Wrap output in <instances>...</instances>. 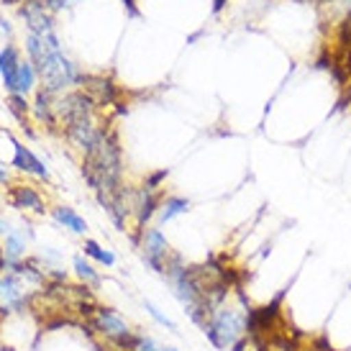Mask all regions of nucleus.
I'll return each instance as SVG.
<instances>
[{
  "label": "nucleus",
  "mask_w": 351,
  "mask_h": 351,
  "mask_svg": "<svg viewBox=\"0 0 351 351\" xmlns=\"http://www.w3.org/2000/svg\"><path fill=\"white\" fill-rule=\"evenodd\" d=\"M82 249H85V256L95 259V262L103 264V267H113V264H116V256H113V252L103 249V246H100L98 241H93V239H88Z\"/></svg>",
  "instance_id": "17"
},
{
  "label": "nucleus",
  "mask_w": 351,
  "mask_h": 351,
  "mask_svg": "<svg viewBox=\"0 0 351 351\" xmlns=\"http://www.w3.org/2000/svg\"><path fill=\"white\" fill-rule=\"evenodd\" d=\"M75 272H77V277L85 285H93V287H98V285H100L98 269H95L88 259H82V256H75Z\"/></svg>",
  "instance_id": "18"
},
{
  "label": "nucleus",
  "mask_w": 351,
  "mask_h": 351,
  "mask_svg": "<svg viewBox=\"0 0 351 351\" xmlns=\"http://www.w3.org/2000/svg\"><path fill=\"white\" fill-rule=\"evenodd\" d=\"M82 175L95 195L123 187V159L118 138L110 128H103L100 138L82 154Z\"/></svg>",
  "instance_id": "3"
},
{
  "label": "nucleus",
  "mask_w": 351,
  "mask_h": 351,
  "mask_svg": "<svg viewBox=\"0 0 351 351\" xmlns=\"http://www.w3.org/2000/svg\"><path fill=\"white\" fill-rule=\"evenodd\" d=\"M3 182H8V172H5V167L0 162V185H3Z\"/></svg>",
  "instance_id": "22"
},
{
  "label": "nucleus",
  "mask_w": 351,
  "mask_h": 351,
  "mask_svg": "<svg viewBox=\"0 0 351 351\" xmlns=\"http://www.w3.org/2000/svg\"><path fill=\"white\" fill-rule=\"evenodd\" d=\"M136 244L141 249V259L154 269V272L165 274V269L172 262V246L165 239V234L156 228V226H147L141 234L136 236Z\"/></svg>",
  "instance_id": "5"
},
{
  "label": "nucleus",
  "mask_w": 351,
  "mask_h": 351,
  "mask_svg": "<svg viewBox=\"0 0 351 351\" xmlns=\"http://www.w3.org/2000/svg\"><path fill=\"white\" fill-rule=\"evenodd\" d=\"M5 267V256H3V249H0V269Z\"/></svg>",
  "instance_id": "24"
},
{
  "label": "nucleus",
  "mask_w": 351,
  "mask_h": 351,
  "mask_svg": "<svg viewBox=\"0 0 351 351\" xmlns=\"http://www.w3.org/2000/svg\"><path fill=\"white\" fill-rule=\"evenodd\" d=\"M0 234H3V236L13 234V228H10V223L5 221V218H0Z\"/></svg>",
  "instance_id": "21"
},
{
  "label": "nucleus",
  "mask_w": 351,
  "mask_h": 351,
  "mask_svg": "<svg viewBox=\"0 0 351 351\" xmlns=\"http://www.w3.org/2000/svg\"><path fill=\"white\" fill-rule=\"evenodd\" d=\"M21 19L26 21L29 34H49V31H54V19H51V10L47 8L44 0H23Z\"/></svg>",
  "instance_id": "7"
},
{
  "label": "nucleus",
  "mask_w": 351,
  "mask_h": 351,
  "mask_svg": "<svg viewBox=\"0 0 351 351\" xmlns=\"http://www.w3.org/2000/svg\"><path fill=\"white\" fill-rule=\"evenodd\" d=\"M31 113L36 116L39 123L49 128V131H57V116H54V93L49 90H39L36 93V100H34V106H31Z\"/></svg>",
  "instance_id": "10"
},
{
  "label": "nucleus",
  "mask_w": 351,
  "mask_h": 351,
  "mask_svg": "<svg viewBox=\"0 0 351 351\" xmlns=\"http://www.w3.org/2000/svg\"><path fill=\"white\" fill-rule=\"evenodd\" d=\"M19 64H21V54L16 47H5V49L0 51V75H3V82H5V88H13V80H16V72H19Z\"/></svg>",
  "instance_id": "13"
},
{
  "label": "nucleus",
  "mask_w": 351,
  "mask_h": 351,
  "mask_svg": "<svg viewBox=\"0 0 351 351\" xmlns=\"http://www.w3.org/2000/svg\"><path fill=\"white\" fill-rule=\"evenodd\" d=\"M147 311H149V315H152V318H154L156 323H159V326H165V328H172V331H175L177 326L172 321H169V318H167L165 313L159 311V308H156L154 302H147Z\"/></svg>",
  "instance_id": "20"
},
{
  "label": "nucleus",
  "mask_w": 351,
  "mask_h": 351,
  "mask_svg": "<svg viewBox=\"0 0 351 351\" xmlns=\"http://www.w3.org/2000/svg\"><path fill=\"white\" fill-rule=\"evenodd\" d=\"M26 51H29V62L34 64L36 75L44 82V90H49V93H67L72 88H80V82H82L85 75L62 51L57 31L29 34L26 36Z\"/></svg>",
  "instance_id": "2"
},
{
  "label": "nucleus",
  "mask_w": 351,
  "mask_h": 351,
  "mask_svg": "<svg viewBox=\"0 0 351 351\" xmlns=\"http://www.w3.org/2000/svg\"><path fill=\"white\" fill-rule=\"evenodd\" d=\"M190 210V200L180 195H169V197H162V205H159V221L167 223V221H172L177 215H182Z\"/></svg>",
  "instance_id": "15"
},
{
  "label": "nucleus",
  "mask_w": 351,
  "mask_h": 351,
  "mask_svg": "<svg viewBox=\"0 0 351 351\" xmlns=\"http://www.w3.org/2000/svg\"><path fill=\"white\" fill-rule=\"evenodd\" d=\"M51 215H54V221H57L59 226L69 228L72 234H85V231H88L85 218H82L77 210H72L69 205H54V208H51Z\"/></svg>",
  "instance_id": "11"
},
{
  "label": "nucleus",
  "mask_w": 351,
  "mask_h": 351,
  "mask_svg": "<svg viewBox=\"0 0 351 351\" xmlns=\"http://www.w3.org/2000/svg\"><path fill=\"white\" fill-rule=\"evenodd\" d=\"M13 167L21 169V172H26V175H36L44 177V180L49 177V169L44 167V162L29 147H23L21 141H13Z\"/></svg>",
  "instance_id": "8"
},
{
  "label": "nucleus",
  "mask_w": 351,
  "mask_h": 351,
  "mask_svg": "<svg viewBox=\"0 0 351 351\" xmlns=\"http://www.w3.org/2000/svg\"><path fill=\"white\" fill-rule=\"evenodd\" d=\"M23 249H26V241L21 234H8L5 236V249H3V256H5V264H19L21 256H23Z\"/></svg>",
  "instance_id": "16"
},
{
  "label": "nucleus",
  "mask_w": 351,
  "mask_h": 351,
  "mask_svg": "<svg viewBox=\"0 0 351 351\" xmlns=\"http://www.w3.org/2000/svg\"><path fill=\"white\" fill-rule=\"evenodd\" d=\"M165 351H177L175 346H165Z\"/></svg>",
  "instance_id": "25"
},
{
  "label": "nucleus",
  "mask_w": 351,
  "mask_h": 351,
  "mask_svg": "<svg viewBox=\"0 0 351 351\" xmlns=\"http://www.w3.org/2000/svg\"><path fill=\"white\" fill-rule=\"evenodd\" d=\"M8 200H10V205L19 208V210H34V213H44V210H47V208H44V197L39 195L36 187H31V185L10 187Z\"/></svg>",
  "instance_id": "9"
},
{
  "label": "nucleus",
  "mask_w": 351,
  "mask_h": 351,
  "mask_svg": "<svg viewBox=\"0 0 351 351\" xmlns=\"http://www.w3.org/2000/svg\"><path fill=\"white\" fill-rule=\"evenodd\" d=\"M321 8L331 16V21H339V26L351 31V0H321Z\"/></svg>",
  "instance_id": "14"
},
{
  "label": "nucleus",
  "mask_w": 351,
  "mask_h": 351,
  "mask_svg": "<svg viewBox=\"0 0 351 351\" xmlns=\"http://www.w3.org/2000/svg\"><path fill=\"white\" fill-rule=\"evenodd\" d=\"M88 326L98 333L106 343H110L118 351H131L134 341H136L138 333H134V328L126 323V318L116 313L113 308H100L95 305L88 315Z\"/></svg>",
  "instance_id": "4"
},
{
  "label": "nucleus",
  "mask_w": 351,
  "mask_h": 351,
  "mask_svg": "<svg viewBox=\"0 0 351 351\" xmlns=\"http://www.w3.org/2000/svg\"><path fill=\"white\" fill-rule=\"evenodd\" d=\"M80 90L93 100L95 108H108L118 100V88L116 82L106 75H85L80 82Z\"/></svg>",
  "instance_id": "6"
},
{
  "label": "nucleus",
  "mask_w": 351,
  "mask_h": 351,
  "mask_svg": "<svg viewBox=\"0 0 351 351\" xmlns=\"http://www.w3.org/2000/svg\"><path fill=\"white\" fill-rule=\"evenodd\" d=\"M203 331L215 349L236 351L249 339L252 308L241 295L228 287V282L215 285L205 295Z\"/></svg>",
  "instance_id": "1"
},
{
  "label": "nucleus",
  "mask_w": 351,
  "mask_h": 351,
  "mask_svg": "<svg viewBox=\"0 0 351 351\" xmlns=\"http://www.w3.org/2000/svg\"><path fill=\"white\" fill-rule=\"evenodd\" d=\"M223 5H226V0H213V10H215V13L223 8Z\"/></svg>",
  "instance_id": "23"
},
{
  "label": "nucleus",
  "mask_w": 351,
  "mask_h": 351,
  "mask_svg": "<svg viewBox=\"0 0 351 351\" xmlns=\"http://www.w3.org/2000/svg\"><path fill=\"white\" fill-rule=\"evenodd\" d=\"M34 82H36V69L29 59H21L19 72H16V80H13V88H10V95H29L34 90Z\"/></svg>",
  "instance_id": "12"
},
{
  "label": "nucleus",
  "mask_w": 351,
  "mask_h": 351,
  "mask_svg": "<svg viewBox=\"0 0 351 351\" xmlns=\"http://www.w3.org/2000/svg\"><path fill=\"white\" fill-rule=\"evenodd\" d=\"M8 110L16 116V121H19V123H23V126H26V116H29L31 106L26 103V98H23V95H10V98H8Z\"/></svg>",
  "instance_id": "19"
}]
</instances>
